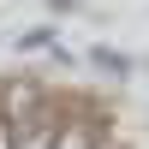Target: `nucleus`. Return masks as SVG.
<instances>
[{"label": "nucleus", "mask_w": 149, "mask_h": 149, "mask_svg": "<svg viewBox=\"0 0 149 149\" xmlns=\"http://www.w3.org/2000/svg\"><path fill=\"white\" fill-rule=\"evenodd\" d=\"M0 149H18V137H12V119L0 113Z\"/></svg>", "instance_id": "nucleus-1"}]
</instances>
